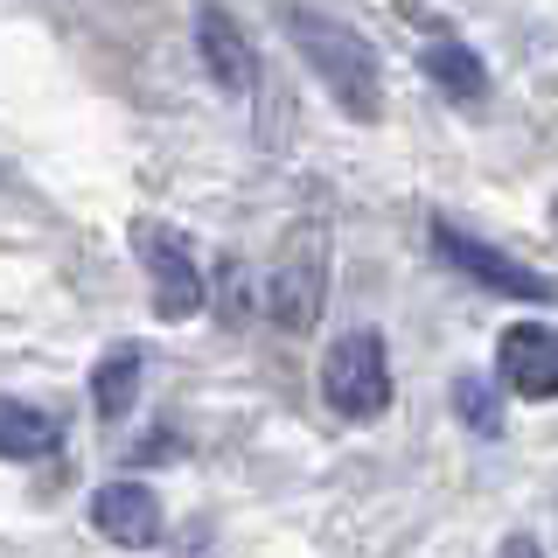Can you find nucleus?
<instances>
[{
  "label": "nucleus",
  "mask_w": 558,
  "mask_h": 558,
  "mask_svg": "<svg viewBox=\"0 0 558 558\" xmlns=\"http://www.w3.org/2000/svg\"><path fill=\"white\" fill-rule=\"evenodd\" d=\"M279 28H287L293 57L314 70V84H322L356 126H377L384 119V63L356 28L336 22V14H322V8H301V0L279 8Z\"/></svg>",
  "instance_id": "1"
},
{
  "label": "nucleus",
  "mask_w": 558,
  "mask_h": 558,
  "mask_svg": "<svg viewBox=\"0 0 558 558\" xmlns=\"http://www.w3.org/2000/svg\"><path fill=\"white\" fill-rule=\"evenodd\" d=\"M322 398H328L336 418H349V426H371V418L391 412V356H384L377 328H349V336L328 342Z\"/></svg>",
  "instance_id": "2"
},
{
  "label": "nucleus",
  "mask_w": 558,
  "mask_h": 558,
  "mask_svg": "<svg viewBox=\"0 0 558 558\" xmlns=\"http://www.w3.org/2000/svg\"><path fill=\"white\" fill-rule=\"evenodd\" d=\"M433 252H440L453 272H468L475 287H488V293H510V301H551V293H558L551 279L537 272V266H523V258L496 252V244H482V238L453 231V223H433Z\"/></svg>",
  "instance_id": "3"
},
{
  "label": "nucleus",
  "mask_w": 558,
  "mask_h": 558,
  "mask_svg": "<svg viewBox=\"0 0 558 558\" xmlns=\"http://www.w3.org/2000/svg\"><path fill=\"white\" fill-rule=\"evenodd\" d=\"M133 252L154 279V314H161V322H189V314L203 307V272H196V258H189V244L168 238L161 223H133Z\"/></svg>",
  "instance_id": "4"
},
{
  "label": "nucleus",
  "mask_w": 558,
  "mask_h": 558,
  "mask_svg": "<svg viewBox=\"0 0 558 558\" xmlns=\"http://www.w3.org/2000/svg\"><path fill=\"white\" fill-rule=\"evenodd\" d=\"M496 384L517 398H558V328L517 322L496 342Z\"/></svg>",
  "instance_id": "5"
},
{
  "label": "nucleus",
  "mask_w": 558,
  "mask_h": 558,
  "mask_svg": "<svg viewBox=\"0 0 558 558\" xmlns=\"http://www.w3.org/2000/svg\"><path fill=\"white\" fill-rule=\"evenodd\" d=\"M92 523L119 551H147V545H161V496L147 482H105L92 496Z\"/></svg>",
  "instance_id": "6"
},
{
  "label": "nucleus",
  "mask_w": 558,
  "mask_h": 558,
  "mask_svg": "<svg viewBox=\"0 0 558 558\" xmlns=\"http://www.w3.org/2000/svg\"><path fill=\"white\" fill-rule=\"evenodd\" d=\"M196 57H203V70L223 84V92H252L258 49H252V35H244V22H238V14H223L217 0H203V8H196Z\"/></svg>",
  "instance_id": "7"
},
{
  "label": "nucleus",
  "mask_w": 558,
  "mask_h": 558,
  "mask_svg": "<svg viewBox=\"0 0 558 558\" xmlns=\"http://www.w3.org/2000/svg\"><path fill=\"white\" fill-rule=\"evenodd\" d=\"M63 447V426L28 398H0V461H49Z\"/></svg>",
  "instance_id": "8"
},
{
  "label": "nucleus",
  "mask_w": 558,
  "mask_h": 558,
  "mask_svg": "<svg viewBox=\"0 0 558 558\" xmlns=\"http://www.w3.org/2000/svg\"><path fill=\"white\" fill-rule=\"evenodd\" d=\"M266 307H272V322L279 328H314V307H322V258H293V266H279L272 272V287H266Z\"/></svg>",
  "instance_id": "9"
},
{
  "label": "nucleus",
  "mask_w": 558,
  "mask_h": 558,
  "mask_svg": "<svg viewBox=\"0 0 558 558\" xmlns=\"http://www.w3.org/2000/svg\"><path fill=\"white\" fill-rule=\"evenodd\" d=\"M418 70H426V77L440 84L447 98H461V105L488 98V70H482V57H475L468 43H433L426 57H418Z\"/></svg>",
  "instance_id": "10"
},
{
  "label": "nucleus",
  "mask_w": 558,
  "mask_h": 558,
  "mask_svg": "<svg viewBox=\"0 0 558 558\" xmlns=\"http://www.w3.org/2000/svg\"><path fill=\"white\" fill-rule=\"evenodd\" d=\"M133 398H140V349L119 342L92 371V405H98V418H119V412H133Z\"/></svg>",
  "instance_id": "11"
},
{
  "label": "nucleus",
  "mask_w": 558,
  "mask_h": 558,
  "mask_svg": "<svg viewBox=\"0 0 558 558\" xmlns=\"http://www.w3.org/2000/svg\"><path fill=\"white\" fill-rule=\"evenodd\" d=\"M453 412H461L475 433H502V405H496V391H488V377H461V384H453Z\"/></svg>",
  "instance_id": "12"
},
{
  "label": "nucleus",
  "mask_w": 558,
  "mask_h": 558,
  "mask_svg": "<svg viewBox=\"0 0 558 558\" xmlns=\"http://www.w3.org/2000/svg\"><path fill=\"white\" fill-rule=\"evenodd\" d=\"M496 558H545V551H537V537H523V531H517V537H502V551H496Z\"/></svg>",
  "instance_id": "13"
}]
</instances>
